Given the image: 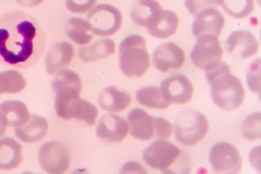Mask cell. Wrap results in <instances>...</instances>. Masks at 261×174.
Returning <instances> with one entry per match:
<instances>
[{
	"label": "cell",
	"mask_w": 261,
	"mask_h": 174,
	"mask_svg": "<svg viewBox=\"0 0 261 174\" xmlns=\"http://www.w3.org/2000/svg\"><path fill=\"white\" fill-rule=\"evenodd\" d=\"M44 37L33 17L19 11L0 16V62L23 67L35 61Z\"/></svg>",
	"instance_id": "obj_1"
},
{
	"label": "cell",
	"mask_w": 261,
	"mask_h": 174,
	"mask_svg": "<svg viewBox=\"0 0 261 174\" xmlns=\"http://www.w3.org/2000/svg\"><path fill=\"white\" fill-rule=\"evenodd\" d=\"M206 78L211 87L213 103L219 108L233 110L241 107L245 100V90L241 80L231 74L228 64L220 63L207 71Z\"/></svg>",
	"instance_id": "obj_2"
},
{
	"label": "cell",
	"mask_w": 261,
	"mask_h": 174,
	"mask_svg": "<svg viewBox=\"0 0 261 174\" xmlns=\"http://www.w3.org/2000/svg\"><path fill=\"white\" fill-rule=\"evenodd\" d=\"M143 160L164 173H188L191 171L190 159L186 153L164 140H158L146 148Z\"/></svg>",
	"instance_id": "obj_3"
},
{
	"label": "cell",
	"mask_w": 261,
	"mask_h": 174,
	"mask_svg": "<svg viewBox=\"0 0 261 174\" xmlns=\"http://www.w3.org/2000/svg\"><path fill=\"white\" fill-rule=\"evenodd\" d=\"M145 38L139 35L127 36L119 48V66L128 78H140L150 67V59Z\"/></svg>",
	"instance_id": "obj_4"
},
{
	"label": "cell",
	"mask_w": 261,
	"mask_h": 174,
	"mask_svg": "<svg viewBox=\"0 0 261 174\" xmlns=\"http://www.w3.org/2000/svg\"><path fill=\"white\" fill-rule=\"evenodd\" d=\"M55 93V109L62 119L69 120L71 105L80 98L82 82L79 75L71 70H62L57 73L52 82Z\"/></svg>",
	"instance_id": "obj_5"
},
{
	"label": "cell",
	"mask_w": 261,
	"mask_h": 174,
	"mask_svg": "<svg viewBox=\"0 0 261 174\" xmlns=\"http://www.w3.org/2000/svg\"><path fill=\"white\" fill-rule=\"evenodd\" d=\"M209 129L207 118L195 109L180 111L174 123L176 141L186 146H193L202 141Z\"/></svg>",
	"instance_id": "obj_6"
},
{
	"label": "cell",
	"mask_w": 261,
	"mask_h": 174,
	"mask_svg": "<svg viewBox=\"0 0 261 174\" xmlns=\"http://www.w3.org/2000/svg\"><path fill=\"white\" fill-rule=\"evenodd\" d=\"M87 22L95 35L108 37L119 31L123 22L120 11L109 4H99L88 12Z\"/></svg>",
	"instance_id": "obj_7"
},
{
	"label": "cell",
	"mask_w": 261,
	"mask_h": 174,
	"mask_svg": "<svg viewBox=\"0 0 261 174\" xmlns=\"http://www.w3.org/2000/svg\"><path fill=\"white\" fill-rule=\"evenodd\" d=\"M198 39L191 53V60L196 67L208 71L220 64L224 51L217 36L205 35Z\"/></svg>",
	"instance_id": "obj_8"
},
{
	"label": "cell",
	"mask_w": 261,
	"mask_h": 174,
	"mask_svg": "<svg viewBox=\"0 0 261 174\" xmlns=\"http://www.w3.org/2000/svg\"><path fill=\"white\" fill-rule=\"evenodd\" d=\"M209 161L216 173L234 174L242 170L241 154L229 143L220 142L213 146L210 151Z\"/></svg>",
	"instance_id": "obj_9"
},
{
	"label": "cell",
	"mask_w": 261,
	"mask_h": 174,
	"mask_svg": "<svg viewBox=\"0 0 261 174\" xmlns=\"http://www.w3.org/2000/svg\"><path fill=\"white\" fill-rule=\"evenodd\" d=\"M39 161L44 170L52 174H61L68 170L70 155L68 148L58 141L46 142L39 151Z\"/></svg>",
	"instance_id": "obj_10"
},
{
	"label": "cell",
	"mask_w": 261,
	"mask_h": 174,
	"mask_svg": "<svg viewBox=\"0 0 261 174\" xmlns=\"http://www.w3.org/2000/svg\"><path fill=\"white\" fill-rule=\"evenodd\" d=\"M162 94L170 104L184 105L191 101L193 87L190 80L182 74H174L164 79L161 83Z\"/></svg>",
	"instance_id": "obj_11"
},
{
	"label": "cell",
	"mask_w": 261,
	"mask_h": 174,
	"mask_svg": "<svg viewBox=\"0 0 261 174\" xmlns=\"http://www.w3.org/2000/svg\"><path fill=\"white\" fill-rule=\"evenodd\" d=\"M152 59L154 67L163 73H166L182 67L185 60V54L177 44L169 42L159 46L154 50Z\"/></svg>",
	"instance_id": "obj_12"
},
{
	"label": "cell",
	"mask_w": 261,
	"mask_h": 174,
	"mask_svg": "<svg viewBox=\"0 0 261 174\" xmlns=\"http://www.w3.org/2000/svg\"><path fill=\"white\" fill-rule=\"evenodd\" d=\"M225 26V18L220 11L206 8L198 13L192 24L193 35L196 39L205 35L219 36Z\"/></svg>",
	"instance_id": "obj_13"
},
{
	"label": "cell",
	"mask_w": 261,
	"mask_h": 174,
	"mask_svg": "<svg viewBox=\"0 0 261 174\" xmlns=\"http://www.w3.org/2000/svg\"><path fill=\"white\" fill-rule=\"evenodd\" d=\"M128 123L117 114L107 113L100 118L96 133L101 139L111 142L123 141L128 135Z\"/></svg>",
	"instance_id": "obj_14"
},
{
	"label": "cell",
	"mask_w": 261,
	"mask_h": 174,
	"mask_svg": "<svg viewBox=\"0 0 261 174\" xmlns=\"http://www.w3.org/2000/svg\"><path fill=\"white\" fill-rule=\"evenodd\" d=\"M227 52L240 59L253 56L259 49L255 37L249 31H236L231 32L225 42Z\"/></svg>",
	"instance_id": "obj_15"
},
{
	"label": "cell",
	"mask_w": 261,
	"mask_h": 174,
	"mask_svg": "<svg viewBox=\"0 0 261 174\" xmlns=\"http://www.w3.org/2000/svg\"><path fill=\"white\" fill-rule=\"evenodd\" d=\"M75 55L72 45L67 42L54 44L48 50L45 60L46 70L49 74H57L68 67Z\"/></svg>",
	"instance_id": "obj_16"
},
{
	"label": "cell",
	"mask_w": 261,
	"mask_h": 174,
	"mask_svg": "<svg viewBox=\"0 0 261 174\" xmlns=\"http://www.w3.org/2000/svg\"><path fill=\"white\" fill-rule=\"evenodd\" d=\"M130 134L134 138L141 141H149L154 138L153 116H151L145 110L134 109L127 116Z\"/></svg>",
	"instance_id": "obj_17"
},
{
	"label": "cell",
	"mask_w": 261,
	"mask_h": 174,
	"mask_svg": "<svg viewBox=\"0 0 261 174\" xmlns=\"http://www.w3.org/2000/svg\"><path fill=\"white\" fill-rule=\"evenodd\" d=\"M156 0H137L130 10V16L138 26L148 28L157 19L162 11Z\"/></svg>",
	"instance_id": "obj_18"
},
{
	"label": "cell",
	"mask_w": 261,
	"mask_h": 174,
	"mask_svg": "<svg viewBox=\"0 0 261 174\" xmlns=\"http://www.w3.org/2000/svg\"><path fill=\"white\" fill-rule=\"evenodd\" d=\"M48 124L43 116L32 114L26 124L17 127L15 135L21 141L27 143L39 142L47 133Z\"/></svg>",
	"instance_id": "obj_19"
},
{
	"label": "cell",
	"mask_w": 261,
	"mask_h": 174,
	"mask_svg": "<svg viewBox=\"0 0 261 174\" xmlns=\"http://www.w3.org/2000/svg\"><path fill=\"white\" fill-rule=\"evenodd\" d=\"M132 100V96L128 93L111 86L104 88L100 92L98 103L102 109L118 113L127 108Z\"/></svg>",
	"instance_id": "obj_20"
},
{
	"label": "cell",
	"mask_w": 261,
	"mask_h": 174,
	"mask_svg": "<svg viewBox=\"0 0 261 174\" xmlns=\"http://www.w3.org/2000/svg\"><path fill=\"white\" fill-rule=\"evenodd\" d=\"M22 161V146L18 142L9 137L0 139V169L11 170Z\"/></svg>",
	"instance_id": "obj_21"
},
{
	"label": "cell",
	"mask_w": 261,
	"mask_h": 174,
	"mask_svg": "<svg viewBox=\"0 0 261 174\" xmlns=\"http://www.w3.org/2000/svg\"><path fill=\"white\" fill-rule=\"evenodd\" d=\"M179 23V17L175 12L162 10L157 19L147 30L151 36L159 39H167L174 35Z\"/></svg>",
	"instance_id": "obj_22"
},
{
	"label": "cell",
	"mask_w": 261,
	"mask_h": 174,
	"mask_svg": "<svg viewBox=\"0 0 261 174\" xmlns=\"http://www.w3.org/2000/svg\"><path fill=\"white\" fill-rule=\"evenodd\" d=\"M116 45L111 39L96 41L89 46L79 48V57L83 62H93L107 58L115 53Z\"/></svg>",
	"instance_id": "obj_23"
},
{
	"label": "cell",
	"mask_w": 261,
	"mask_h": 174,
	"mask_svg": "<svg viewBox=\"0 0 261 174\" xmlns=\"http://www.w3.org/2000/svg\"><path fill=\"white\" fill-rule=\"evenodd\" d=\"M8 126L19 127L26 124L30 118L27 106L20 101H6L0 104Z\"/></svg>",
	"instance_id": "obj_24"
},
{
	"label": "cell",
	"mask_w": 261,
	"mask_h": 174,
	"mask_svg": "<svg viewBox=\"0 0 261 174\" xmlns=\"http://www.w3.org/2000/svg\"><path fill=\"white\" fill-rule=\"evenodd\" d=\"M65 28L66 35L76 44L86 45L93 39L90 24L81 18L71 17L67 20Z\"/></svg>",
	"instance_id": "obj_25"
},
{
	"label": "cell",
	"mask_w": 261,
	"mask_h": 174,
	"mask_svg": "<svg viewBox=\"0 0 261 174\" xmlns=\"http://www.w3.org/2000/svg\"><path fill=\"white\" fill-rule=\"evenodd\" d=\"M136 100L142 106L152 109H166L171 105L164 98L161 88L143 87L136 92Z\"/></svg>",
	"instance_id": "obj_26"
},
{
	"label": "cell",
	"mask_w": 261,
	"mask_h": 174,
	"mask_svg": "<svg viewBox=\"0 0 261 174\" xmlns=\"http://www.w3.org/2000/svg\"><path fill=\"white\" fill-rule=\"evenodd\" d=\"M98 116V110L90 102L82 100L80 97L71 105L69 115V120L77 119L86 123L88 126L95 125Z\"/></svg>",
	"instance_id": "obj_27"
},
{
	"label": "cell",
	"mask_w": 261,
	"mask_h": 174,
	"mask_svg": "<svg viewBox=\"0 0 261 174\" xmlns=\"http://www.w3.org/2000/svg\"><path fill=\"white\" fill-rule=\"evenodd\" d=\"M27 84L26 80L19 71L8 70L0 72V95L16 94L23 91Z\"/></svg>",
	"instance_id": "obj_28"
},
{
	"label": "cell",
	"mask_w": 261,
	"mask_h": 174,
	"mask_svg": "<svg viewBox=\"0 0 261 174\" xmlns=\"http://www.w3.org/2000/svg\"><path fill=\"white\" fill-rule=\"evenodd\" d=\"M222 9L234 18L243 19L254 11V0H224Z\"/></svg>",
	"instance_id": "obj_29"
},
{
	"label": "cell",
	"mask_w": 261,
	"mask_h": 174,
	"mask_svg": "<svg viewBox=\"0 0 261 174\" xmlns=\"http://www.w3.org/2000/svg\"><path fill=\"white\" fill-rule=\"evenodd\" d=\"M260 113H254L247 116L242 122V132L250 141L260 138Z\"/></svg>",
	"instance_id": "obj_30"
},
{
	"label": "cell",
	"mask_w": 261,
	"mask_h": 174,
	"mask_svg": "<svg viewBox=\"0 0 261 174\" xmlns=\"http://www.w3.org/2000/svg\"><path fill=\"white\" fill-rule=\"evenodd\" d=\"M224 0H185L184 5L192 15L208 8H217L222 6Z\"/></svg>",
	"instance_id": "obj_31"
},
{
	"label": "cell",
	"mask_w": 261,
	"mask_h": 174,
	"mask_svg": "<svg viewBox=\"0 0 261 174\" xmlns=\"http://www.w3.org/2000/svg\"><path fill=\"white\" fill-rule=\"evenodd\" d=\"M247 83L250 90L260 94V61H254L248 69L247 74Z\"/></svg>",
	"instance_id": "obj_32"
},
{
	"label": "cell",
	"mask_w": 261,
	"mask_h": 174,
	"mask_svg": "<svg viewBox=\"0 0 261 174\" xmlns=\"http://www.w3.org/2000/svg\"><path fill=\"white\" fill-rule=\"evenodd\" d=\"M154 138L158 140L168 139L172 134V126L162 117L153 116Z\"/></svg>",
	"instance_id": "obj_33"
},
{
	"label": "cell",
	"mask_w": 261,
	"mask_h": 174,
	"mask_svg": "<svg viewBox=\"0 0 261 174\" xmlns=\"http://www.w3.org/2000/svg\"><path fill=\"white\" fill-rule=\"evenodd\" d=\"M97 0H65L66 6L71 12L84 14L89 11Z\"/></svg>",
	"instance_id": "obj_34"
},
{
	"label": "cell",
	"mask_w": 261,
	"mask_h": 174,
	"mask_svg": "<svg viewBox=\"0 0 261 174\" xmlns=\"http://www.w3.org/2000/svg\"><path fill=\"white\" fill-rule=\"evenodd\" d=\"M121 173H146L147 172L142 165L137 161H129L124 164L121 169Z\"/></svg>",
	"instance_id": "obj_35"
},
{
	"label": "cell",
	"mask_w": 261,
	"mask_h": 174,
	"mask_svg": "<svg viewBox=\"0 0 261 174\" xmlns=\"http://www.w3.org/2000/svg\"><path fill=\"white\" fill-rule=\"evenodd\" d=\"M44 0H16L20 5L27 7H34L40 5Z\"/></svg>",
	"instance_id": "obj_36"
},
{
	"label": "cell",
	"mask_w": 261,
	"mask_h": 174,
	"mask_svg": "<svg viewBox=\"0 0 261 174\" xmlns=\"http://www.w3.org/2000/svg\"><path fill=\"white\" fill-rule=\"evenodd\" d=\"M7 123L4 118L3 113L0 109V137L6 132L7 129Z\"/></svg>",
	"instance_id": "obj_37"
}]
</instances>
